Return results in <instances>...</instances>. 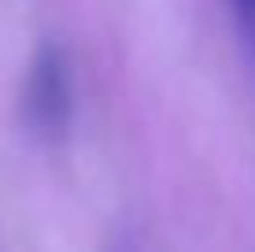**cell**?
<instances>
[{
	"mask_svg": "<svg viewBox=\"0 0 255 252\" xmlns=\"http://www.w3.org/2000/svg\"><path fill=\"white\" fill-rule=\"evenodd\" d=\"M19 111L22 126L37 141H63L74 123V67L63 45L45 41L33 52L30 67L22 74V93H19Z\"/></svg>",
	"mask_w": 255,
	"mask_h": 252,
	"instance_id": "obj_1",
	"label": "cell"
},
{
	"mask_svg": "<svg viewBox=\"0 0 255 252\" xmlns=\"http://www.w3.org/2000/svg\"><path fill=\"white\" fill-rule=\"evenodd\" d=\"M230 7H233V19H237V26H241L244 45H248L252 59H255V0H230Z\"/></svg>",
	"mask_w": 255,
	"mask_h": 252,
	"instance_id": "obj_2",
	"label": "cell"
}]
</instances>
